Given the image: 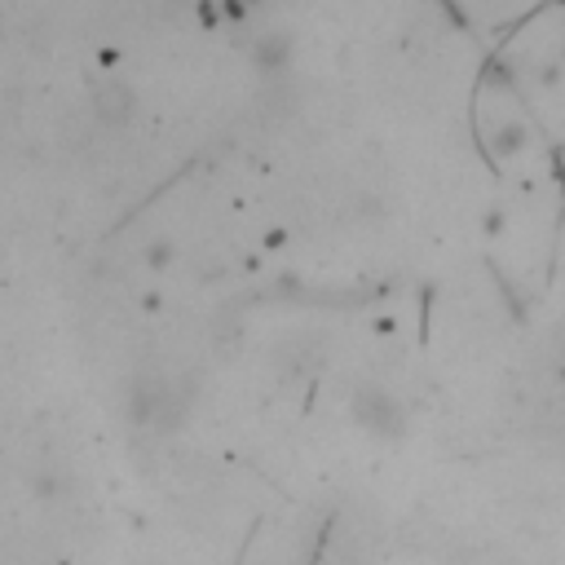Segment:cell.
<instances>
[{"label":"cell","instance_id":"obj_3","mask_svg":"<svg viewBox=\"0 0 565 565\" xmlns=\"http://www.w3.org/2000/svg\"><path fill=\"white\" fill-rule=\"evenodd\" d=\"M168 256H172L168 243H154V247H150V265H168Z\"/></svg>","mask_w":565,"mask_h":565},{"label":"cell","instance_id":"obj_1","mask_svg":"<svg viewBox=\"0 0 565 565\" xmlns=\"http://www.w3.org/2000/svg\"><path fill=\"white\" fill-rule=\"evenodd\" d=\"M353 411H358V419L366 424V428H397V406H393V397L388 393H380V388H362L358 393V402H353Z\"/></svg>","mask_w":565,"mask_h":565},{"label":"cell","instance_id":"obj_2","mask_svg":"<svg viewBox=\"0 0 565 565\" xmlns=\"http://www.w3.org/2000/svg\"><path fill=\"white\" fill-rule=\"evenodd\" d=\"M128 106H132V93H128L124 84H115V79H110V84H102V88H97V115H102V119H124V115H128Z\"/></svg>","mask_w":565,"mask_h":565}]
</instances>
